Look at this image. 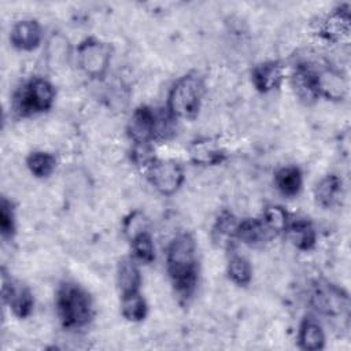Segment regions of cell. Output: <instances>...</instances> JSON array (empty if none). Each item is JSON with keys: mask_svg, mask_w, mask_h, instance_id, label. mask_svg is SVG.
<instances>
[{"mask_svg": "<svg viewBox=\"0 0 351 351\" xmlns=\"http://www.w3.org/2000/svg\"><path fill=\"white\" fill-rule=\"evenodd\" d=\"M166 270L177 295L192 296L197 284V248L191 233L176 234L166 250Z\"/></svg>", "mask_w": 351, "mask_h": 351, "instance_id": "6da1fadb", "label": "cell"}, {"mask_svg": "<svg viewBox=\"0 0 351 351\" xmlns=\"http://www.w3.org/2000/svg\"><path fill=\"white\" fill-rule=\"evenodd\" d=\"M55 304L59 321L66 329H81L86 326L95 314L90 295L73 281H64L59 285Z\"/></svg>", "mask_w": 351, "mask_h": 351, "instance_id": "7a4b0ae2", "label": "cell"}, {"mask_svg": "<svg viewBox=\"0 0 351 351\" xmlns=\"http://www.w3.org/2000/svg\"><path fill=\"white\" fill-rule=\"evenodd\" d=\"M204 85L196 73L180 77L169 90L166 110L173 119H193L200 110Z\"/></svg>", "mask_w": 351, "mask_h": 351, "instance_id": "3957f363", "label": "cell"}, {"mask_svg": "<svg viewBox=\"0 0 351 351\" xmlns=\"http://www.w3.org/2000/svg\"><path fill=\"white\" fill-rule=\"evenodd\" d=\"M55 86L43 77H33L15 92L12 107L21 117H30L48 111L55 101Z\"/></svg>", "mask_w": 351, "mask_h": 351, "instance_id": "277c9868", "label": "cell"}, {"mask_svg": "<svg viewBox=\"0 0 351 351\" xmlns=\"http://www.w3.org/2000/svg\"><path fill=\"white\" fill-rule=\"evenodd\" d=\"M112 47L96 37H86L77 45V64L90 78H101L108 70Z\"/></svg>", "mask_w": 351, "mask_h": 351, "instance_id": "5b68a950", "label": "cell"}, {"mask_svg": "<svg viewBox=\"0 0 351 351\" xmlns=\"http://www.w3.org/2000/svg\"><path fill=\"white\" fill-rule=\"evenodd\" d=\"M126 130L133 144H145L163 136L167 125L162 114H158L148 106H138L133 111Z\"/></svg>", "mask_w": 351, "mask_h": 351, "instance_id": "8992f818", "label": "cell"}, {"mask_svg": "<svg viewBox=\"0 0 351 351\" xmlns=\"http://www.w3.org/2000/svg\"><path fill=\"white\" fill-rule=\"evenodd\" d=\"M311 306L322 315L341 317L348 314V295L337 285L328 281H317L310 293Z\"/></svg>", "mask_w": 351, "mask_h": 351, "instance_id": "52a82bcc", "label": "cell"}, {"mask_svg": "<svg viewBox=\"0 0 351 351\" xmlns=\"http://www.w3.org/2000/svg\"><path fill=\"white\" fill-rule=\"evenodd\" d=\"M148 182L162 195L170 196L176 193L184 180V169L181 165L171 159H158L155 158L145 169Z\"/></svg>", "mask_w": 351, "mask_h": 351, "instance_id": "ba28073f", "label": "cell"}, {"mask_svg": "<svg viewBox=\"0 0 351 351\" xmlns=\"http://www.w3.org/2000/svg\"><path fill=\"white\" fill-rule=\"evenodd\" d=\"M1 296L18 318H27L34 307V298L30 288L22 281L11 277L3 269L1 271Z\"/></svg>", "mask_w": 351, "mask_h": 351, "instance_id": "9c48e42d", "label": "cell"}, {"mask_svg": "<svg viewBox=\"0 0 351 351\" xmlns=\"http://www.w3.org/2000/svg\"><path fill=\"white\" fill-rule=\"evenodd\" d=\"M351 32L350 5L344 4L333 10L318 25V34L330 43L348 41Z\"/></svg>", "mask_w": 351, "mask_h": 351, "instance_id": "30bf717a", "label": "cell"}, {"mask_svg": "<svg viewBox=\"0 0 351 351\" xmlns=\"http://www.w3.org/2000/svg\"><path fill=\"white\" fill-rule=\"evenodd\" d=\"M284 66L278 60L262 62L251 71V82L261 93H269L278 89L284 81Z\"/></svg>", "mask_w": 351, "mask_h": 351, "instance_id": "8fae6325", "label": "cell"}, {"mask_svg": "<svg viewBox=\"0 0 351 351\" xmlns=\"http://www.w3.org/2000/svg\"><path fill=\"white\" fill-rule=\"evenodd\" d=\"M43 40L41 25L36 19H21L10 30V43L19 51H33Z\"/></svg>", "mask_w": 351, "mask_h": 351, "instance_id": "7c38bea8", "label": "cell"}, {"mask_svg": "<svg viewBox=\"0 0 351 351\" xmlns=\"http://www.w3.org/2000/svg\"><path fill=\"white\" fill-rule=\"evenodd\" d=\"M295 95L304 104H313L319 97L317 86V70L308 64H298L291 75Z\"/></svg>", "mask_w": 351, "mask_h": 351, "instance_id": "4fadbf2b", "label": "cell"}, {"mask_svg": "<svg viewBox=\"0 0 351 351\" xmlns=\"http://www.w3.org/2000/svg\"><path fill=\"white\" fill-rule=\"evenodd\" d=\"M317 86L319 96L332 101L343 100L348 90L346 77L332 67L317 70Z\"/></svg>", "mask_w": 351, "mask_h": 351, "instance_id": "5bb4252c", "label": "cell"}, {"mask_svg": "<svg viewBox=\"0 0 351 351\" xmlns=\"http://www.w3.org/2000/svg\"><path fill=\"white\" fill-rule=\"evenodd\" d=\"M276 236L267 229L261 218H244L237 225V240L250 245L258 247L269 243Z\"/></svg>", "mask_w": 351, "mask_h": 351, "instance_id": "9a60e30c", "label": "cell"}, {"mask_svg": "<svg viewBox=\"0 0 351 351\" xmlns=\"http://www.w3.org/2000/svg\"><path fill=\"white\" fill-rule=\"evenodd\" d=\"M188 151L191 160L200 166H214L225 160V151L211 138H200L193 141Z\"/></svg>", "mask_w": 351, "mask_h": 351, "instance_id": "2e32d148", "label": "cell"}, {"mask_svg": "<svg viewBox=\"0 0 351 351\" xmlns=\"http://www.w3.org/2000/svg\"><path fill=\"white\" fill-rule=\"evenodd\" d=\"M285 234L292 245L300 251H310L317 241V232L308 219L298 218L289 221L285 229Z\"/></svg>", "mask_w": 351, "mask_h": 351, "instance_id": "e0dca14e", "label": "cell"}, {"mask_svg": "<svg viewBox=\"0 0 351 351\" xmlns=\"http://www.w3.org/2000/svg\"><path fill=\"white\" fill-rule=\"evenodd\" d=\"M314 197L324 208H330L340 203L343 197V181L336 174H328L321 178L314 188Z\"/></svg>", "mask_w": 351, "mask_h": 351, "instance_id": "ac0fdd59", "label": "cell"}, {"mask_svg": "<svg viewBox=\"0 0 351 351\" xmlns=\"http://www.w3.org/2000/svg\"><path fill=\"white\" fill-rule=\"evenodd\" d=\"M237 225L239 219L230 211H222L211 228L213 241L222 248L232 247L237 240Z\"/></svg>", "mask_w": 351, "mask_h": 351, "instance_id": "d6986e66", "label": "cell"}, {"mask_svg": "<svg viewBox=\"0 0 351 351\" xmlns=\"http://www.w3.org/2000/svg\"><path fill=\"white\" fill-rule=\"evenodd\" d=\"M298 344L304 351H318L325 347V333L315 318L306 317L300 322Z\"/></svg>", "mask_w": 351, "mask_h": 351, "instance_id": "ffe728a7", "label": "cell"}, {"mask_svg": "<svg viewBox=\"0 0 351 351\" xmlns=\"http://www.w3.org/2000/svg\"><path fill=\"white\" fill-rule=\"evenodd\" d=\"M274 185L287 197L299 195L303 186V174L296 166H282L274 173Z\"/></svg>", "mask_w": 351, "mask_h": 351, "instance_id": "44dd1931", "label": "cell"}, {"mask_svg": "<svg viewBox=\"0 0 351 351\" xmlns=\"http://www.w3.org/2000/svg\"><path fill=\"white\" fill-rule=\"evenodd\" d=\"M117 285L122 293L140 291L141 274L134 259L123 258L117 267Z\"/></svg>", "mask_w": 351, "mask_h": 351, "instance_id": "7402d4cb", "label": "cell"}, {"mask_svg": "<svg viewBox=\"0 0 351 351\" xmlns=\"http://www.w3.org/2000/svg\"><path fill=\"white\" fill-rule=\"evenodd\" d=\"M121 313L130 322H140L147 317L148 306L140 291L121 295Z\"/></svg>", "mask_w": 351, "mask_h": 351, "instance_id": "603a6c76", "label": "cell"}, {"mask_svg": "<svg viewBox=\"0 0 351 351\" xmlns=\"http://www.w3.org/2000/svg\"><path fill=\"white\" fill-rule=\"evenodd\" d=\"M47 62L51 69H59L66 64L70 55L69 40L60 33H55L47 43L45 47Z\"/></svg>", "mask_w": 351, "mask_h": 351, "instance_id": "cb8c5ba5", "label": "cell"}, {"mask_svg": "<svg viewBox=\"0 0 351 351\" xmlns=\"http://www.w3.org/2000/svg\"><path fill=\"white\" fill-rule=\"evenodd\" d=\"M26 167L34 177L47 178L56 169V158L47 151H33L26 156Z\"/></svg>", "mask_w": 351, "mask_h": 351, "instance_id": "d4e9b609", "label": "cell"}, {"mask_svg": "<svg viewBox=\"0 0 351 351\" xmlns=\"http://www.w3.org/2000/svg\"><path fill=\"white\" fill-rule=\"evenodd\" d=\"M228 277L230 278L232 282H234L239 287H245L250 284L252 278V267L250 261L243 256L233 254L228 262Z\"/></svg>", "mask_w": 351, "mask_h": 351, "instance_id": "484cf974", "label": "cell"}, {"mask_svg": "<svg viewBox=\"0 0 351 351\" xmlns=\"http://www.w3.org/2000/svg\"><path fill=\"white\" fill-rule=\"evenodd\" d=\"M261 219L263 223L267 226V229L277 237L278 234L284 233L287 226H288V213L282 206L278 204H270L267 206L263 213Z\"/></svg>", "mask_w": 351, "mask_h": 351, "instance_id": "4316f807", "label": "cell"}, {"mask_svg": "<svg viewBox=\"0 0 351 351\" xmlns=\"http://www.w3.org/2000/svg\"><path fill=\"white\" fill-rule=\"evenodd\" d=\"M130 244L134 258L141 263H151L155 259V245L148 230L133 237Z\"/></svg>", "mask_w": 351, "mask_h": 351, "instance_id": "83f0119b", "label": "cell"}, {"mask_svg": "<svg viewBox=\"0 0 351 351\" xmlns=\"http://www.w3.org/2000/svg\"><path fill=\"white\" fill-rule=\"evenodd\" d=\"M16 230L15 221V208L11 200L5 196L1 197L0 202V233L4 240H10L14 237Z\"/></svg>", "mask_w": 351, "mask_h": 351, "instance_id": "f1b7e54d", "label": "cell"}, {"mask_svg": "<svg viewBox=\"0 0 351 351\" xmlns=\"http://www.w3.org/2000/svg\"><path fill=\"white\" fill-rule=\"evenodd\" d=\"M122 229L126 239L130 241L137 234L148 230V218L140 210H134L129 213L122 222Z\"/></svg>", "mask_w": 351, "mask_h": 351, "instance_id": "f546056e", "label": "cell"}, {"mask_svg": "<svg viewBox=\"0 0 351 351\" xmlns=\"http://www.w3.org/2000/svg\"><path fill=\"white\" fill-rule=\"evenodd\" d=\"M132 160L136 166L145 169L154 159V149L151 147V143H145V144H134L133 149H132Z\"/></svg>", "mask_w": 351, "mask_h": 351, "instance_id": "4dcf8cb0", "label": "cell"}]
</instances>
